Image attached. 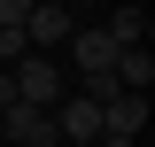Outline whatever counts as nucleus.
<instances>
[{"label":"nucleus","mask_w":155,"mask_h":147,"mask_svg":"<svg viewBox=\"0 0 155 147\" xmlns=\"http://www.w3.org/2000/svg\"><path fill=\"white\" fill-rule=\"evenodd\" d=\"M8 85H16V101H31V109H54L62 93H70V70H62L47 47H23V54L8 62Z\"/></svg>","instance_id":"obj_1"},{"label":"nucleus","mask_w":155,"mask_h":147,"mask_svg":"<svg viewBox=\"0 0 155 147\" xmlns=\"http://www.w3.org/2000/svg\"><path fill=\"white\" fill-rule=\"evenodd\" d=\"M0 124H8V147H54V109L8 101V109H0Z\"/></svg>","instance_id":"obj_2"},{"label":"nucleus","mask_w":155,"mask_h":147,"mask_svg":"<svg viewBox=\"0 0 155 147\" xmlns=\"http://www.w3.org/2000/svg\"><path fill=\"white\" fill-rule=\"evenodd\" d=\"M70 31H78V23H70L62 0H31V16H23V39H31V47H62Z\"/></svg>","instance_id":"obj_3"},{"label":"nucleus","mask_w":155,"mask_h":147,"mask_svg":"<svg viewBox=\"0 0 155 147\" xmlns=\"http://www.w3.org/2000/svg\"><path fill=\"white\" fill-rule=\"evenodd\" d=\"M62 47H78V77H85V70H109V62H116V39L101 31V23H93V31H70Z\"/></svg>","instance_id":"obj_4"},{"label":"nucleus","mask_w":155,"mask_h":147,"mask_svg":"<svg viewBox=\"0 0 155 147\" xmlns=\"http://www.w3.org/2000/svg\"><path fill=\"white\" fill-rule=\"evenodd\" d=\"M109 70H116V85H124V93H147V85H155V54H147V47H116Z\"/></svg>","instance_id":"obj_5"},{"label":"nucleus","mask_w":155,"mask_h":147,"mask_svg":"<svg viewBox=\"0 0 155 147\" xmlns=\"http://www.w3.org/2000/svg\"><path fill=\"white\" fill-rule=\"evenodd\" d=\"M101 31H109L116 47H147V23H140V8H132V0H124V8H116V16L101 23Z\"/></svg>","instance_id":"obj_6"},{"label":"nucleus","mask_w":155,"mask_h":147,"mask_svg":"<svg viewBox=\"0 0 155 147\" xmlns=\"http://www.w3.org/2000/svg\"><path fill=\"white\" fill-rule=\"evenodd\" d=\"M23 16H31V0H0V31H23Z\"/></svg>","instance_id":"obj_7"},{"label":"nucleus","mask_w":155,"mask_h":147,"mask_svg":"<svg viewBox=\"0 0 155 147\" xmlns=\"http://www.w3.org/2000/svg\"><path fill=\"white\" fill-rule=\"evenodd\" d=\"M93 147H140V139H124V132H101V139H93Z\"/></svg>","instance_id":"obj_8"},{"label":"nucleus","mask_w":155,"mask_h":147,"mask_svg":"<svg viewBox=\"0 0 155 147\" xmlns=\"http://www.w3.org/2000/svg\"><path fill=\"white\" fill-rule=\"evenodd\" d=\"M132 8H140V0H132Z\"/></svg>","instance_id":"obj_9"}]
</instances>
